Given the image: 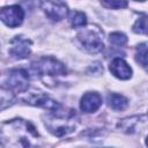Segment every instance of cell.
<instances>
[{
    "mask_svg": "<svg viewBox=\"0 0 148 148\" xmlns=\"http://www.w3.org/2000/svg\"><path fill=\"white\" fill-rule=\"evenodd\" d=\"M39 134L36 127L21 118L5 121L0 126L2 148H36Z\"/></svg>",
    "mask_w": 148,
    "mask_h": 148,
    "instance_id": "obj_1",
    "label": "cell"
},
{
    "mask_svg": "<svg viewBox=\"0 0 148 148\" xmlns=\"http://www.w3.org/2000/svg\"><path fill=\"white\" fill-rule=\"evenodd\" d=\"M79 124V118L74 110L61 111L60 108L52 111L45 117V126L51 133L57 136H64L75 131Z\"/></svg>",
    "mask_w": 148,
    "mask_h": 148,
    "instance_id": "obj_2",
    "label": "cell"
},
{
    "mask_svg": "<svg viewBox=\"0 0 148 148\" xmlns=\"http://www.w3.org/2000/svg\"><path fill=\"white\" fill-rule=\"evenodd\" d=\"M103 32L97 27L83 28L77 34V40L89 53H98L104 49Z\"/></svg>",
    "mask_w": 148,
    "mask_h": 148,
    "instance_id": "obj_3",
    "label": "cell"
},
{
    "mask_svg": "<svg viewBox=\"0 0 148 148\" xmlns=\"http://www.w3.org/2000/svg\"><path fill=\"white\" fill-rule=\"evenodd\" d=\"M32 69L39 75H62L66 74L65 66L52 57H43L31 65Z\"/></svg>",
    "mask_w": 148,
    "mask_h": 148,
    "instance_id": "obj_4",
    "label": "cell"
},
{
    "mask_svg": "<svg viewBox=\"0 0 148 148\" xmlns=\"http://www.w3.org/2000/svg\"><path fill=\"white\" fill-rule=\"evenodd\" d=\"M6 86L8 90L16 92H24L29 86V75L28 72L23 68L12 69L6 79Z\"/></svg>",
    "mask_w": 148,
    "mask_h": 148,
    "instance_id": "obj_5",
    "label": "cell"
},
{
    "mask_svg": "<svg viewBox=\"0 0 148 148\" xmlns=\"http://www.w3.org/2000/svg\"><path fill=\"white\" fill-rule=\"evenodd\" d=\"M24 18V12L18 5L6 6L0 9V20L9 28H16L21 25Z\"/></svg>",
    "mask_w": 148,
    "mask_h": 148,
    "instance_id": "obj_6",
    "label": "cell"
},
{
    "mask_svg": "<svg viewBox=\"0 0 148 148\" xmlns=\"http://www.w3.org/2000/svg\"><path fill=\"white\" fill-rule=\"evenodd\" d=\"M23 101H25L31 105L44 108L50 111H56L60 108V104L58 102H56L54 99H52L51 97L46 96L40 91H30L29 94L27 92V96L23 97Z\"/></svg>",
    "mask_w": 148,
    "mask_h": 148,
    "instance_id": "obj_7",
    "label": "cell"
},
{
    "mask_svg": "<svg viewBox=\"0 0 148 148\" xmlns=\"http://www.w3.org/2000/svg\"><path fill=\"white\" fill-rule=\"evenodd\" d=\"M10 47L8 50L9 54L15 59H24L29 57L31 49V42L28 38H24L23 36H16L10 42Z\"/></svg>",
    "mask_w": 148,
    "mask_h": 148,
    "instance_id": "obj_8",
    "label": "cell"
},
{
    "mask_svg": "<svg viewBox=\"0 0 148 148\" xmlns=\"http://www.w3.org/2000/svg\"><path fill=\"white\" fill-rule=\"evenodd\" d=\"M40 6L47 15V17L51 18L52 21H60L68 13L66 3L61 1H44L40 2Z\"/></svg>",
    "mask_w": 148,
    "mask_h": 148,
    "instance_id": "obj_9",
    "label": "cell"
},
{
    "mask_svg": "<svg viewBox=\"0 0 148 148\" xmlns=\"http://www.w3.org/2000/svg\"><path fill=\"white\" fill-rule=\"evenodd\" d=\"M110 72L120 80H127L132 76V68L121 58H114L110 64Z\"/></svg>",
    "mask_w": 148,
    "mask_h": 148,
    "instance_id": "obj_10",
    "label": "cell"
},
{
    "mask_svg": "<svg viewBox=\"0 0 148 148\" xmlns=\"http://www.w3.org/2000/svg\"><path fill=\"white\" fill-rule=\"evenodd\" d=\"M102 105V97L99 94L90 91L86 92L80 102V109L87 113L89 112H95L99 106Z\"/></svg>",
    "mask_w": 148,
    "mask_h": 148,
    "instance_id": "obj_11",
    "label": "cell"
},
{
    "mask_svg": "<svg viewBox=\"0 0 148 148\" xmlns=\"http://www.w3.org/2000/svg\"><path fill=\"white\" fill-rule=\"evenodd\" d=\"M108 104L111 109L116 110V111H120L126 109L128 101L126 97H124L123 95L119 94H109L108 95Z\"/></svg>",
    "mask_w": 148,
    "mask_h": 148,
    "instance_id": "obj_12",
    "label": "cell"
},
{
    "mask_svg": "<svg viewBox=\"0 0 148 148\" xmlns=\"http://www.w3.org/2000/svg\"><path fill=\"white\" fill-rule=\"evenodd\" d=\"M140 118H141V116L140 117L135 116V117H131V118H125L118 124V127L126 133H134V132H136L138 125L140 123Z\"/></svg>",
    "mask_w": 148,
    "mask_h": 148,
    "instance_id": "obj_13",
    "label": "cell"
},
{
    "mask_svg": "<svg viewBox=\"0 0 148 148\" xmlns=\"http://www.w3.org/2000/svg\"><path fill=\"white\" fill-rule=\"evenodd\" d=\"M69 22H71L73 28H81V27H84L87 24V16L82 12H77V10L71 12Z\"/></svg>",
    "mask_w": 148,
    "mask_h": 148,
    "instance_id": "obj_14",
    "label": "cell"
},
{
    "mask_svg": "<svg viewBox=\"0 0 148 148\" xmlns=\"http://www.w3.org/2000/svg\"><path fill=\"white\" fill-rule=\"evenodd\" d=\"M15 98L10 90L0 89V111L9 108L14 103Z\"/></svg>",
    "mask_w": 148,
    "mask_h": 148,
    "instance_id": "obj_15",
    "label": "cell"
},
{
    "mask_svg": "<svg viewBox=\"0 0 148 148\" xmlns=\"http://www.w3.org/2000/svg\"><path fill=\"white\" fill-rule=\"evenodd\" d=\"M109 40L111 44L116 45V46H123L127 43V37L125 34L123 32H112L110 34V37H109Z\"/></svg>",
    "mask_w": 148,
    "mask_h": 148,
    "instance_id": "obj_16",
    "label": "cell"
},
{
    "mask_svg": "<svg viewBox=\"0 0 148 148\" xmlns=\"http://www.w3.org/2000/svg\"><path fill=\"white\" fill-rule=\"evenodd\" d=\"M136 60L141 64L142 67L147 66V44L142 43L136 49Z\"/></svg>",
    "mask_w": 148,
    "mask_h": 148,
    "instance_id": "obj_17",
    "label": "cell"
},
{
    "mask_svg": "<svg viewBox=\"0 0 148 148\" xmlns=\"http://www.w3.org/2000/svg\"><path fill=\"white\" fill-rule=\"evenodd\" d=\"M133 31L136 34H143V35L146 34V31H147V16L145 14L141 15L136 20V22L133 25Z\"/></svg>",
    "mask_w": 148,
    "mask_h": 148,
    "instance_id": "obj_18",
    "label": "cell"
},
{
    "mask_svg": "<svg viewBox=\"0 0 148 148\" xmlns=\"http://www.w3.org/2000/svg\"><path fill=\"white\" fill-rule=\"evenodd\" d=\"M103 6L109 7V8H125L127 6L126 1H116V0H109V1H103L102 2Z\"/></svg>",
    "mask_w": 148,
    "mask_h": 148,
    "instance_id": "obj_19",
    "label": "cell"
}]
</instances>
